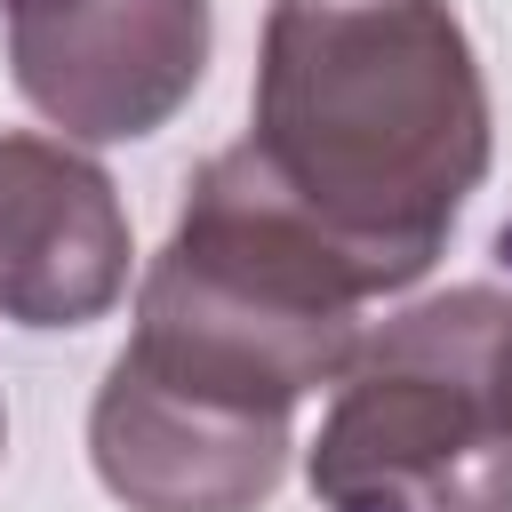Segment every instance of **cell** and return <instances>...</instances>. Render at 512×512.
Here are the masks:
<instances>
[{
	"mask_svg": "<svg viewBox=\"0 0 512 512\" xmlns=\"http://www.w3.org/2000/svg\"><path fill=\"white\" fill-rule=\"evenodd\" d=\"M240 152L368 296L416 288L488 176L496 120L448 0H272Z\"/></svg>",
	"mask_w": 512,
	"mask_h": 512,
	"instance_id": "cell-1",
	"label": "cell"
},
{
	"mask_svg": "<svg viewBox=\"0 0 512 512\" xmlns=\"http://www.w3.org/2000/svg\"><path fill=\"white\" fill-rule=\"evenodd\" d=\"M304 480L320 512H512V296L448 288L368 328Z\"/></svg>",
	"mask_w": 512,
	"mask_h": 512,
	"instance_id": "cell-2",
	"label": "cell"
},
{
	"mask_svg": "<svg viewBox=\"0 0 512 512\" xmlns=\"http://www.w3.org/2000/svg\"><path fill=\"white\" fill-rule=\"evenodd\" d=\"M216 48L208 0H16L8 8V80L16 96L80 136L128 144L168 128Z\"/></svg>",
	"mask_w": 512,
	"mask_h": 512,
	"instance_id": "cell-3",
	"label": "cell"
},
{
	"mask_svg": "<svg viewBox=\"0 0 512 512\" xmlns=\"http://www.w3.org/2000/svg\"><path fill=\"white\" fill-rule=\"evenodd\" d=\"M288 448H296L288 416L168 384L128 352L104 368L88 408L96 480L128 512H256L280 488Z\"/></svg>",
	"mask_w": 512,
	"mask_h": 512,
	"instance_id": "cell-4",
	"label": "cell"
},
{
	"mask_svg": "<svg viewBox=\"0 0 512 512\" xmlns=\"http://www.w3.org/2000/svg\"><path fill=\"white\" fill-rule=\"evenodd\" d=\"M128 208L112 176L64 144L8 128L0 136V320L16 328H88L128 296Z\"/></svg>",
	"mask_w": 512,
	"mask_h": 512,
	"instance_id": "cell-5",
	"label": "cell"
},
{
	"mask_svg": "<svg viewBox=\"0 0 512 512\" xmlns=\"http://www.w3.org/2000/svg\"><path fill=\"white\" fill-rule=\"evenodd\" d=\"M0 448H8V416H0Z\"/></svg>",
	"mask_w": 512,
	"mask_h": 512,
	"instance_id": "cell-6",
	"label": "cell"
},
{
	"mask_svg": "<svg viewBox=\"0 0 512 512\" xmlns=\"http://www.w3.org/2000/svg\"><path fill=\"white\" fill-rule=\"evenodd\" d=\"M0 8H16V0H0Z\"/></svg>",
	"mask_w": 512,
	"mask_h": 512,
	"instance_id": "cell-7",
	"label": "cell"
}]
</instances>
